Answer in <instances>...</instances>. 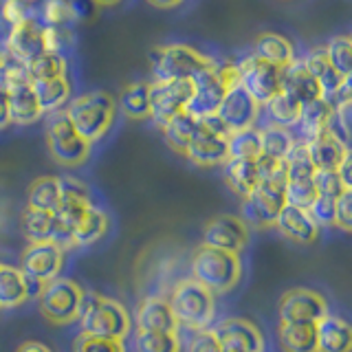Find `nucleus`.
I'll list each match as a JSON object with an SVG mask.
<instances>
[{
    "label": "nucleus",
    "mask_w": 352,
    "mask_h": 352,
    "mask_svg": "<svg viewBox=\"0 0 352 352\" xmlns=\"http://www.w3.org/2000/svg\"><path fill=\"white\" fill-rule=\"evenodd\" d=\"M73 352H126V346L124 341L102 339V337L80 333L73 341Z\"/></svg>",
    "instance_id": "obj_47"
},
{
    "label": "nucleus",
    "mask_w": 352,
    "mask_h": 352,
    "mask_svg": "<svg viewBox=\"0 0 352 352\" xmlns=\"http://www.w3.org/2000/svg\"><path fill=\"white\" fill-rule=\"evenodd\" d=\"M306 148H308V154H311L315 170H337L339 163L350 154V148H346L344 143H339L330 135H326V132L319 135L317 139L308 141Z\"/></svg>",
    "instance_id": "obj_31"
},
{
    "label": "nucleus",
    "mask_w": 352,
    "mask_h": 352,
    "mask_svg": "<svg viewBox=\"0 0 352 352\" xmlns=\"http://www.w3.org/2000/svg\"><path fill=\"white\" fill-rule=\"evenodd\" d=\"M249 240H251V231L238 216H227V214L216 216L203 229L205 247L236 253V256H240V251L247 249Z\"/></svg>",
    "instance_id": "obj_14"
},
{
    "label": "nucleus",
    "mask_w": 352,
    "mask_h": 352,
    "mask_svg": "<svg viewBox=\"0 0 352 352\" xmlns=\"http://www.w3.org/2000/svg\"><path fill=\"white\" fill-rule=\"evenodd\" d=\"M110 229V218L102 207H88L77 227L71 231V247H93Z\"/></svg>",
    "instance_id": "obj_28"
},
{
    "label": "nucleus",
    "mask_w": 352,
    "mask_h": 352,
    "mask_svg": "<svg viewBox=\"0 0 352 352\" xmlns=\"http://www.w3.org/2000/svg\"><path fill=\"white\" fill-rule=\"evenodd\" d=\"M337 174H339V179L341 183L346 185V190H352V159H350V154L339 163V168H337Z\"/></svg>",
    "instance_id": "obj_53"
},
{
    "label": "nucleus",
    "mask_w": 352,
    "mask_h": 352,
    "mask_svg": "<svg viewBox=\"0 0 352 352\" xmlns=\"http://www.w3.org/2000/svg\"><path fill=\"white\" fill-rule=\"evenodd\" d=\"M335 203L333 198H326V196H319L311 203V207L306 209L308 216L313 218V223L322 229V227H335Z\"/></svg>",
    "instance_id": "obj_49"
},
{
    "label": "nucleus",
    "mask_w": 352,
    "mask_h": 352,
    "mask_svg": "<svg viewBox=\"0 0 352 352\" xmlns=\"http://www.w3.org/2000/svg\"><path fill=\"white\" fill-rule=\"evenodd\" d=\"M229 159H258L260 157V128L231 132L227 139Z\"/></svg>",
    "instance_id": "obj_39"
},
{
    "label": "nucleus",
    "mask_w": 352,
    "mask_h": 352,
    "mask_svg": "<svg viewBox=\"0 0 352 352\" xmlns=\"http://www.w3.org/2000/svg\"><path fill=\"white\" fill-rule=\"evenodd\" d=\"M282 91L289 93L293 99H297L302 106L322 97L319 84L315 82V77L308 73L302 60H295L291 66H286L282 71Z\"/></svg>",
    "instance_id": "obj_25"
},
{
    "label": "nucleus",
    "mask_w": 352,
    "mask_h": 352,
    "mask_svg": "<svg viewBox=\"0 0 352 352\" xmlns=\"http://www.w3.org/2000/svg\"><path fill=\"white\" fill-rule=\"evenodd\" d=\"M77 322H80L82 333L115 341H126L132 330L128 308L119 300H115V297L95 291L84 293V302L80 308V315H77Z\"/></svg>",
    "instance_id": "obj_1"
},
{
    "label": "nucleus",
    "mask_w": 352,
    "mask_h": 352,
    "mask_svg": "<svg viewBox=\"0 0 352 352\" xmlns=\"http://www.w3.org/2000/svg\"><path fill=\"white\" fill-rule=\"evenodd\" d=\"M11 126L9 119V97H7V84L5 77H0V130H5Z\"/></svg>",
    "instance_id": "obj_52"
},
{
    "label": "nucleus",
    "mask_w": 352,
    "mask_h": 352,
    "mask_svg": "<svg viewBox=\"0 0 352 352\" xmlns=\"http://www.w3.org/2000/svg\"><path fill=\"white\" fill-rule=\"evenodd\" d=\"M192 278L214 295L229 293L242 280V260L236 253L201 245L192 258Z\"/></svg>",
    "instance_id": "obj_4"
},
{
    "label": "nucleus",
    "mask_w": 352,
    "mask_h": 352,
    "mask_svg": "<svg viewBox=\"0 0 352 352\" xmlns=\"http://www.w3.org/2000/svg\"><path fill=\"white\" fill-rule=\"evenodd\" d=\"M273 227L278 229L284 238L297 242V245H313L319 238V227L313 223V218L308 216L306 209H300V207L286 205Z\"/></svg>",
    "instance_id": "obj_22"
},
{
    "label": "nucleus",
    "mask_w": 352,
    "mask_h": 352,
    "mask_svg": "<svg viewBox=\"0 0 352 352\" xmlns=\"http://www.w3.org/2000/svg\"><path fill=\"white\" fill-rule=\"evenodd\" d=\"M304 66L308 69V73H311L315 77V82L319 84V91H322V97L326 99L328 104H333V99L337 95V91L341 86H344V82L348 80V77L341 75L333 64L328 62L326 58V51L319 47V49H311L308 51V55L302 60Z\"/></svg>",
    "instance_id": "obj_23"
},
{
    "label": "nucleus",
    "mask_w": 352,
    "mask_h": 352,
    "mask_svg": "<svg viewBox=\"0 0 352 352\" xmlns=\"http://www.w3.org/2000/svg\"><path fill=\"white\" fill-rule=\"evenodd\" d=\"M251 55H256V58H260L262 62H267L271 66H278L282 71L297 60L293 42L275 31H262L256 38V42H253Z\"/></svg>",
    "instance_id": "obj_24"
},
{
    "label": "nucleus",
    "mask_w": 352,
    "mask_h": 352,
    "mask_svg": "<svg viewBox=\"0 0 352 352\" xmlns=\"http://www.w3.org/2000/svg\"><path fill=\"white\" fill-rule=\"evenodd\" d=\"M264 110H267V117H269V124L273 126H282V128H295L297 119H300V108L302 104L297 102V99H293L289 93L280 91L278 95H275L271 102H267L262 106Z\"/></svg>",
    "instance_id": "obj_38"
},
{
    "label": "nucleus",
    "mask_w": 352,
    "mask_h": 352,
    "mask_svg": "<svg viewBox=\"0 0 352 352\" xmlns=\"http://www.w3.org/2000/svg\"><path fill=\"white\" fill-rule=\"evenodd\" d=\"M77 7L73 0H47L42 7V27L53 29H71V25L77 20Z\"/></svg>",
    "instance_id": "obj_42"
},
{
    "label": "nucleus",
    "mask_w": 352,
    "mask_h": 352,
    "mask_svg": "<svg viewBox=\"0 0 352 352\" xmlns=\"http://www.w3.org/2000/svg\"><path fill=\"white\" fill-rule=\"evenodd\" d=\"M214 60L190 44H161L152 49V75L154 82H176L194 80V77L209 69Z\"/></svg>",
    "instance_id": "obj_5"
},
{
    "label": "nucleus",
    "mask_w": 352,
    "mask_h": 352,
    "mask_svg": "<svg viewBox=\"0 0 352 352\" xmlns=\"http://www.w3.org/2000/svg\"><path fill=\"white\" fill-rule=\"evenodd\" d=\"M135 322L137 330H146V333H179V324L174 319L170 302L159 295L146 297L139 304Z\"/></svg>",
    "instance_id": "obj_20"
},
{
    "label": "nucleus",
    "mask_w": 352,
    "mask_h": 352,
    "mask_svg": "<svg viewBox=\"0 0 352 352\" xmlns=\"http://www.w3.org/2000/svg\"><path fill=\"white\" fill-rule=\"evenodd\" d=\"M20 225L29 245L31 242H58L64 249H71V236L66 234L58 220H55V216L49 212H38V209L27 207Z\"/></svg>",
    "instance_id": "obj_19"
},
{
    "label": "nucleus",
    "mask_w": 352,
    "mask_h": 352,
    "mask_svg": "<svg viewBox=\"0 0 352 352\" xmlns=\"http://www.w3.org/2000/svg\"><path fill=\"white\" fill-rule=\"evenodd\" d=\"M95 5H99V7H115V5H121L124 0H93Z\"/></svg>",
    "instance_id": "obj_57"
},
{
    "label": "nucleus",
    "mask_w": 352,
    "mask_h": 352,
    "mask_svg": "<svg viewBox=\"0 0 352 352\" xmlns=\"http://www.w3.org/2000/svg\"><path fill=\"white\" fill-rule=\"evenodd\" d=\"M284 170H286V181H313L317 170L304 141H297L293 146L289 157L284 159Z\"/></svg>",
    "instance_id": "obj_40"
},
{
    "label": "nucleus",
    "mask_w": 352,
    "mask_h": 352,
    "mask_svg": "<svg viewBox=\"0 0 352 352\" xmlns=\"http://www.w3.org/2000/svg\"><path fill=\"white\" fill-rule=\"evenodd\" d=\"M350 108H352V102H344L335 106L326 126V135L337 139L339 143H344L346 148H350Z\"/></svg>",
    "instance_id": "obj_45"
},
{
    "label": "nucleus",
    "mask_w": 352,
    "mask_h": 352,
    "mask_svg": "<svg viewBox=\"0 0 352 352\" xmlns=\"http://www.w3.org/2000/svg\"><path fill=\"white\" fill-rule=\"evenodd\" d=\"M284 198L286 205L308 209L317 198V190L313 181H286L284 185Z\"/></svg>",
    "instance_id": "obj_46"
},
{
    "label": "nucleus",
    "mask_w": 352,
    "mask_h": 352,
    "mask_svg": "<svg viewBox=\"0 0 352 352\" xmlns=\"http://www.w3.org/2000/svg\"><path fill=\"white\" fill-rule=\"evenodd\" d=\"M297 143V137L293 135V130L267 124L260 128V154L275 161H284L289 157V152Z\"/></svg>",
    "instance_id": "obj_33"
},
{
    "label": "nucleus",
    "mask_w": 352,
    "mask_h": 352,
    "mask_svg": "<svg viewBox=\"0 0 352 352\" xmlns=\"http://www.w3.org/2000/svg\"><path fill=\"white\" fill-rule=\"evenodd\" d=\"M192 97L190 102H187V108L185 113L192 115L194 119H205V117H212L218 113L220 104H223V99L227 95V88L223 84L218 75V66L216 62L209 66V69L201 71L194 80H192Z\"/></svg>",
    "instance_id": "obj_12"
},
{
    "label": "nucleus",
    "mask_w": 352,
    "mask_h": 352,
    "mask_svg": "<svg viewBox=\"0 0 352 352\" xmlns=\"http://www.w3.org/2000/svg\"><path fill=\"white\" fill-rule=\"evenodd\" d=\"M66 119L71 121V126L77 130V135L84 137L88 143L104 139L110 128L115 124L117 115V102L115 97L106 91H93L84 93L69 102L64 108Z\"/></svg>",
    "instance_id": "obj_2"
},
{
    "label": "nucleus",
    "mask_w": 352,
    "mask_h": 352,
    "mask_svg": "<svg viewBox=\"0 0 352 352\" xmlns=\"http://www.w3.org/2000/svg\"><path fill=\"white\" fill-rule=\"evenodd\" d=\"M187 352H223V348H220L212 330H201V333H194Z\"/></svg>",
    "instance_id": "obj_51"
},
{
    "label": "nucleus",
    "mask_w": 352,
    "mask_h": 352,
    "mask_svg": "<svg viewBox=\"0 0 352 352\" xmlns=\"http://www.w3.org/2000/svg\"><path fill=\"white\" fill-rule=\"evenodd\" d=\"M148 3L159 9H172V7H179L183 0H148Z\"/></svg>",
    "instance_id": "obj_55"
},
{
    "label": "nucleus",
    "mask_w": 352,
    "mask_h": 352,
    "mask_svg": "<svg viewBox=\"0 0 352 352\" xmlns=\"http://www.w3.org/2000/svg\"><path fill=\"white\" fill-rule=\"evenodd\" d=\"M11 25H7V22L0 18V49H5V44H7V38H9V33H11Z\"/></svg>",
    "instance_id": "obj_56"
},
{
    "label": "nucleus",
    "mask_w": 352,
    "mask_h": 352,
    "mask_svg": "<svg viewBox=\"0 0 352 352\" xmlns=\"http://www.w3.org/2000/svg\"><path fill=\"white\" fill-rule=\"evenodd\" d=\"M330 113H333V106H330L324 97L315 99V102H308L300 108V119H297L295 128L300 130V137L297 141H313L319 135H324L326 126H328V119Z\"/></svg>",
    "instance_id": "obj_29"
},
{
    "label": "nucleus",
    "mask_w": 352,
    "mask_h": 352,
    "mask_svg": "<svg viewBox=\"0 0 352 352\" xmlns=\"http://www.w3.org/2000/svg\"><path fill=\"white\" fill-rule=\"evenodd\" d=\"M284 181H260L253 192L242 198L240 220L247 227L269 229L275 225L280 212L286 207L284 198Z\"/></svg>",
    "instance_id": "obj_7"
},
{
    "label": "nucleus",
    "mask_w": 352,
    "mask_h": 352,
    "mask_svg": "<svg viewBox=\"0 0 352 352\" xmlns=\"http://www.w3.org/2000/svg\"><path fill=\"white\" fill-rule=\"evenodd\" d=\"M20 3H33V0H20Z\"/></svg>",
    "instance_id": "obj_58"
},
{
    "label": "nucleus",
    "mask_w": 352,
    "mask_h": 352,
    "mask_svg": "<svg viewBox=\"0 0 352 352\" xmlns=\"http://www.w3.org/2000/svg\"><path fill=\"white\" fill-rule=\"evenodd\" d=\"M29 300L31 295L25 273L16 264L0 262V311L3 308H18Z\"/></svg>",
    "instance_id": "obj_26"
},
{
    "label": "nucleus",
    "mask_w": 352,
    "mask_h": 352,
    "mask_svg": "<svg viewBox=\"0 0 352 352\" xmlns=\"http://www.w3.org/2000/svg\"><path fill=\"white\" fill-rule=\"evenodd\" d=\"M58 185H60V203L80 205V207L93 205L91 187L82 179H77V176H58Z\"/></svg>",
    "instance_id": "obj_43"
},
{
    "label": "nucleus",
    "mask_w": 352,
    "mask_h": 352,
    "mask_svg": "<svg viewBox=\"0 0 352 352\" xmlns=\"http://www.w3.org/2000/svg\"><path fill=\"white\" fill-rule=\"evenodd\" d=\"M16 352H53L49 346H44L42 341H25V344H20Z\"/></svg>",
    "instance_id": "obj_54"
},
{
    "label": "nucleus",
    "mask_w": 352,
    "mask_h": 352,
    "mask_svg": "<svg viewBox=\"0 0 352 352\" xmlns=\"http://www.w3.org/2000/svg\"><path fill=\"white\" fill-rule=\"evenodd\" d=\"M223 352H264L262 330L245 317H227L212 328Z\"/></svg>",
    "instance_id": "obj_13"
},
{
    "label": "nucleus",
    "mask_w": 352,
    "mask_h": 352,
    "mask_svg": "<svg viewBox=\"0 0 352 352\" xmlns=\"http://www.w3.org/2000/svg\"><path fill=\"white\" fill-rule=\"evenodd\" d=\"M278 344L282 352H317L315 324L308 322H280Z\"/></svg>",
    "instance_id": "obj_30"
},
{
    "label": "nucleus",
    "mask_w": 352,
    "mask_h": 352,
    "mask_svg": "<svg viewBox=\"0 0 352 352\" xmlns=\"http://www.w3.org/2000/svg\"><path fill=\"white\" fill-rule=\"evenodd\" d=\"M328 311V300L313 289H291L278 302L280 322H319Z\"/></svg>",
    "instance_id": "obj_15"
},
{
    "label": "nucleus",
    "mask_w": 352,
    "mask_h": 352,
    "mask_svg": "<svg viewBox=\"0 0 352 352\" xmlns=\"http://www.w3.org/2000/svg\"><path fill=\"white\" fill-rule=\"evenodd\" d=\"M33 93L40 104L42 115H55L69 106L71 102V82L69 77H55V80L31 82Z\"/></svg>",
    "instance_id": "obj_27"
},
{
    "label": "nucleus",
    "mask_w": 352,
    "mask_h": 352,
    "mask_svg": "<svg viewBox=\"0 0 352 352\" xmlns=\"http://www.w3.org/2000/svg\"><path fill=\"white\" fill-rule=\"evenodd\" d=\"M124 115L132 121L150 119V82H132L121 91L119 104Z\"/></svg>",
    "instance_id": "obj_34"
},
{
    "label": "nucleus",
    "mask_w": 352,
    "mask_h": 352,
    "mask_svg": "<svg viewBox=\"0 0 352 352\" xmlns=\"http://www.w3.org/2000/svg\"><path fill=\"white\" fill-rule=\"evenodd\" d=\"M335 227L341 231L352 229V192H344L335 203Z\"/></svg>",
    "instance_id": "obj_50"
},
{
    "label": "nucleus",
    "mask_w": 352,
    "mask_h": 352,
    "mask_svg": "<svg viewBox=\"0 0 352 352\" xmlns=\"http://www.w3.org/2000/svg\"><path fill=\"white\" fill-rule=\"evenodd\" d=\"M225 183L234 194L245 198L253 192L258 185V172H256V159H227L223 163Z\"/></svg>",
    "instance_id": "obj_32"
},
{
    "label": "nucleus",
    "mask_w": 352,
    "mask_h": 352,
    "mask_svg": "<svg viewBox=\"0 0 352 352\" xmlns=\"http://www.w3.org/2000/svg\"><path fill=\"white\" fill-rule=\"evenodd\" d=\"M47 148L55 163L64 168H80L91 157V143L77 135V130L66 119L64 110L55 113L47 124Z\"/></svg>",
    "instance_id": "obj_8"
},
{
    "label": "nucleus",
    "mask_w": 352,
    "mask_h": 352,
    "mask_svg": "<svg viewBox=\"0 0 352 352\" xmlns=\"http://www.w3.org/2000/svg\"><path fill=\"white\" fill-rule=\"evenodd\" d=\"M192 91V80L150 82V119L163 128L170 119L185 113Z\"/></svg>",
    "instance_id": "obj_11"
},
{
    "label": "nucleus",
    "mask_w": 352,
    "mask_h": 352,
    "mask_svg": "<svg viewBox=\"0 0 352 352\" xmlns=\"http://www.w3.org/2000/svg\"><path fill=\"white\" fill-rule=\"evenodd\" d=\"M25 71L29 82H44V80H55V77H66L69 71V62L62 53L53 51H42L36 58L25 62Z\"/></svg>",
    "instance_id": "obj_36"
},
{
    "label": "nucleus",
    "mask_w": 352,
    "mask_h": 352,
    "mask_svg": "<svg viewBox=\"0 0 352 352\" xmlns=\"http://www.w3.org/2000/svg\"><path fill=\"white\" fill-rule=\"evenodd\" d=\"M260 113H262V106L238 84L236 88L227 91L216 115L223 119V124L227 126L229 132H238V130H247L256 126Z\"/></svg>",
    "instance_id": "obj_16"
},
{
    "label": "nucleus",
    "mask_w": 352,
    "mask_h": 352,
    "mask_svg": "<svg viewBox=\"0 0 352 352\" xmlns=\"http://www.w3.org/2000/svg\"><path fill=\"white\" fill-rule=\"evenodd\" d=\"M66 262V249L58 242H31L22 251L20 258V271L29 280L38 284H47L55 278H60Z\"/></svg>",
    "instance_id": "obj_10"
},
{
    "label": "nucleus",
    "mask_w": 352,
    "mask_h": 352,
    "mask_svg": "<svg viewBox=\"0 0 352 352\" xmlns=\"http://www.w3.org/2000/svg\"><path fill=\"white\" fill-rule=\"evenodd\" d=\"M60 205L58 176H38L27 190V207L53 214Z\"/></svg>",
    "instance_id": "obj_35"
},
{
    "label": "nucleus",
    "mask_w": 352,
    "mask_h": 352,
    "mask_svg": "<svg viewBox=\"0 0 352 352\" xmlns=\"http://www.w3.org/2000/svg\"><path fill=\"white\" fill-rule=\"evenodd\" d=\"M196 130H198V119H194L187 113L176 115L174 119H170L168 124L161 128L165 143H168L176 154H181V157L185 154L187 146H190V141L196 135Z\"/></svg>",
    "instance_id": "obj_37"
},
{
    "label": "nucleus",
    "mask_w": 352,
    "mask_h": 352,
    "mask_svg": "<svg viewBox=\"0 0 352 352\" xmlns=\"http://www.w3.org/2000/svg\"><path fill=\"white\" fill-rule=\"evenodd\" d=\"M7 53L18 62H29L44 51V38H42V25L36 18H22L18 25L11 29L7 44Z\"/></svg>",
    "instance_id": "obj_17"
},
{
    "label": "nucleus",
    "mask_w": 352,
    "mask_h": 352,
    "mask_svg": "<svg viewBox=\"0 0 352 352\" xmlns=\"http://www.w3.org/2000/svg\"><path fill=\"white\" fill-rule=\"evenodd\" d=\"M135 352H181L179 333H146L137 330L132 339Z\"/></svg>",
    "instance_id": "obj_41"
},
{
    "label": "nucleus",
    "mask_w": 352,
    "mask_h": 352,
    "mask_svg": "<svg viewBox=\"0 0 352 352\" xmlns=\"http://www.w3.org/2000/svg\"><path fill=\"white\" fill-rule=\"evenodd\" d=\"M168 302L179 328H187L192 333L209 330L216 319V295L194 278H185L176 284Z\"/></svg>",
    "instance_id": "obj_3"
},
{
    "label": "nucleus",
    "mask_w": 352,
    "mask_h": 352,
    "mask_svg": "<svg viewBox=\"0 0 352 352\" xmlns=\"http://www.w3.org/2000/svg\"><path fill=\"white\" fill-rule=\"evenodd\" d=\"M240 86L256 99L260 106L278 95L282 91V69L271 66L267 62H262L256 55H247L240 62H236Z\"/></svg>",
    "instance_id": "obj_9"
},
{
    "label": "nucleus",
    "mask_w": 352,
    "mask_h": 352,
    "mask_svg": "<svg viewBox=\"0 0 352 352\" xmlns=\"http://www.w3.org/2000/svg\"><path fill=\"white\" fill-rule=\"evenodd\" d=\"M183 157L190 163L198 165V168H216V165H223L229 159L227 139L212 135V132H207L201 124H198L196 135L192 137Z\"/></svg>",
    "instance_id": "obj_18"
},
{
    "label": "nucleus",
    "mask_w": 352,
    "mask_h": 352,
    "mask_svg": "<svg viewBox=\"0 0 352 352\" xmlns=\"http://www.w3.org/2000/svg\"><path fill=\"white\" fill-rule=\"evenodd\" d=\"M317 352H350L352 350V328L344 317L326 313L315 322Z\"/></svg>",
    "instance_id": "obj_21"
},
{
    "label": "nucleus",
    "mask_w": 352,
    "mask_h": 352,
    "mask_svg": "<svg viewBox=\"0 0 352 352\" xmlns=\"http://www.w3.org/2000/svg\"><path fill=\"white\" fill-rule=\"evenodd\" d=\"M324 51H326L328 62L333 64L344 77H350V73H352V42H350V38L335 36L324 47Z\"/></svg>",
    "instance_id": "obj_44"
},
{
    "label": "nucleus",
    "mask_w": 352,
    "mask_h": 352,
    "mask_svg": "<svg viewBox=\"0 0 352 352\" xmlns=\"http://www.w3.org/2000/svg\"><path fill=\"white\" fill-rule=\"evenodd\" d=\"M313 183L319 196L333 198V201H337L344 192H352V190H346V185L341 183L337 170H317L313 176Z\"/></svg>",
    "instance_id": "obj_48"
},
{
    "label": "nucleus",
    "mask_w": 352,
    "mask_h": 352,
    "mask_svg": "<svg viewBox=\"0 0 352 352\" xmlns=\"http://www.w3.org/2000/svg\"><path fill=\"white\" fill-rule=\"evenodd\" d=\"M84 289L75 280L69 278H55L47 282L38 293V308L55 326H66L77 322L80 308L84 302Z\"/></svg>",
    "instance_id": "obj_6"
}]
</instances>
